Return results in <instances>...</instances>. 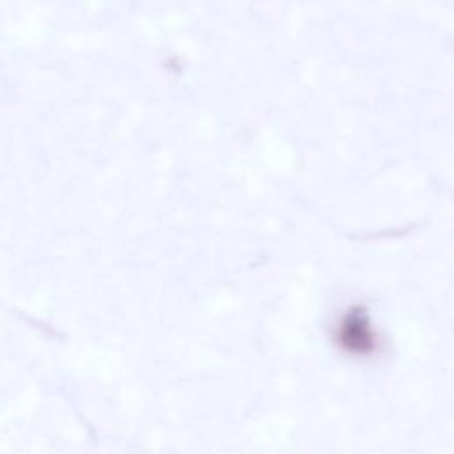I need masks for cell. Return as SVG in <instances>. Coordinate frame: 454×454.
Listing matches in <instances>:
<instances>
[{
	"label": "cell",
	"mask_w": 454,
	"mask_h": 454,
	"mask_svg": "<svg viewBox=\"0 0 454 454\" xmlns=\"http://www.w3.org/2000/svg\"><path fill=\"white\" fill-rule=\"evenodd\" d=\"M337 339L346 352L364 357L378 348V336L368 314L360 309L350 311L337 328Z\"/></svg>",
	"instance_id": "6da1fadb"
}]
</instances>
